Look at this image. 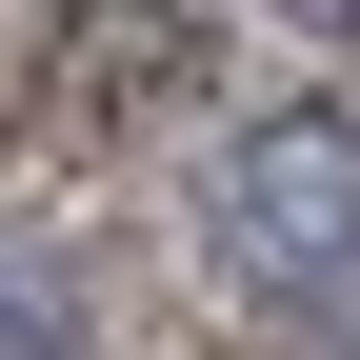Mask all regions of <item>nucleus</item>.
Here are the masks:
<instances>
[{"instance_id": "nucleus-1", "label": "nucleus", "mask_w": 360, "mask_h": 360, "mask_svg": "<svg viewBox=\"0 0 360 360\" xmlns=\"http://www.w3.org/2000/svg\"><path fill=\"white\" fill-rule=\"evenodd\" d=\"M200 240H220V281L321 300V321H340V281H360V120H340V101L240 120V141H220V180H200Z\"/></svg>"}, {"instance_id": "nucleus-2", "label": "nucleus", "mask_w": 360, "mask_h": 360, "mask_svg": "<svg viewBox=\"0 0 360 360\" xmlns=\"http://www.w3.org/2000/svg\"><path fill=\"white\" fill-rule=\"evenodd\" d=\"M80 321H60V281H20V260H0V360H60Z\"/></svg>"}]
</instances>
